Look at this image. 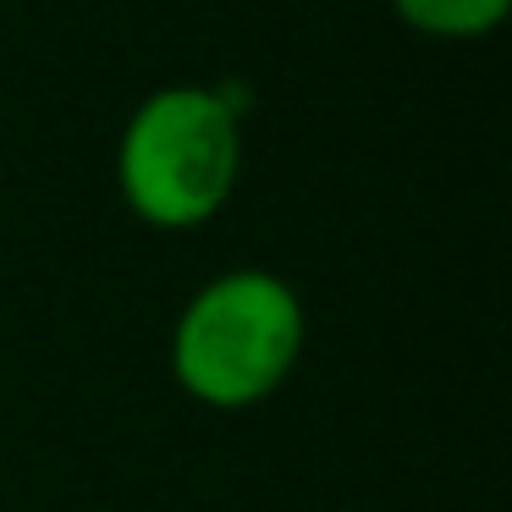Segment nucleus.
Returning <instances> with one entry per match:
<instances>
[{
    "label": "nucleus",
    "instance_id": "3",
    "mask_svg": "<svg viewBox=\"0 0 512 512\" xmlns=\"http://www.w3.org/2000/svg\"><path fill=\"white\" fill-rule=\"evenodd\" d=\"M391 12L430 39H485L507 23L512 0H391Z\"/></svg>",
    "mask_w": 512,
    "mask_h": 512
},
{
    "label": "nucleus",
    "instance_id": "2",
    "mask_svg": "<svg viewBox=\"0 0 512 512\" xmlns=\"http://www.w3.org/2000/svg\"><path fill=\"white\" fill-rule=\"evenodd\" d=\"M243 177V111L221 89L166 83L144 94L116 138L122 204L155 232L215 221Z\"/></svg>",
    "mask_w": 512,
    "mask_h": 512
},
{
    "label": "nucleus",
    "instance_id": "1",
    "mask_svg": "<svg viewBox=\"0 0 512 512\" xmlns=\"http://www.w3.org/2000/svg\"><path fill=\"white\" fill-rule=\"evenodd\" d=\"M309 342V314L287 276L237 265L210 276L171 325V375L193 402L243 413L292 380Z\"/></svg>",
    "mask_w": 512,
    "mask_h": 512
}]
</instances>
